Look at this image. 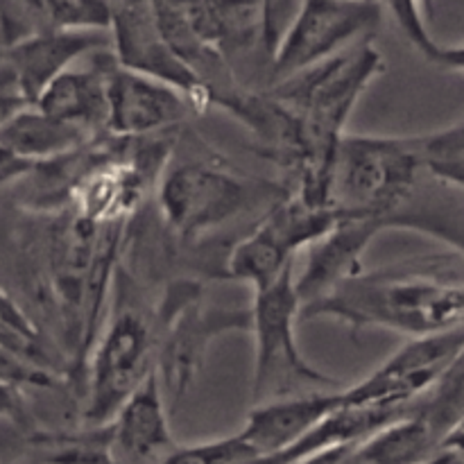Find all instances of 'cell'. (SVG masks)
Returning <instances> with one entry per match:
<instances>
[{
	"instance_id": "cell-1",
	"label": "cell",
	"mask_w": 464,
	"mask_h": 464,
	"mask_svg": "<svg viewBox=\"0 0 464 464\" xmlns=\"http://www.w3.org/2000/svg\"><path fill=\"white\" fill-rule=\"evenodd\" d=\"M302 317H331L353 335L370 329L408 338L447 334L464 329V279L438 261L362 270L320 302L304 306Z\"/></svg>"
},
{
	"instance_id": "cell-2",
	"label": "cell",
	"mask_w": 464,
	"mask_h": 464,
	"mask_svg": "<svg viewBox=\"0 0 464 464\" xmlns=\"http://www.w3.org/2000/svg\"><path fill=\"white\" fill-rule=\"evenodd\" d=\"M385 62L372 39L272 84L270 93L297 116L302 130V168L288 190L313 204H329V177L344 125Z\"/></svg>"
},
{
	"instance_id": "cell-3",
	"label": "cell",
	"mask_w": 464,
	"mask_h": 464,
	"mask_svg": "<svg viewBox=\"0 0 464 464\" xmlns=\"http://www.w3.org/2000/svg\"><path fill=\"white\" fill-rule=\"evenodd\" d=\"M157 302H145L134 281L118 266L109 313L82 372L84 424L107 426L145 379L157 372Z\"/></svg>"
},
{
	"instance_id": "cell-4",
	"label": "cell",
	"mask_w": 464,
	"mask_h": 464,
	"mask_svg": "<svg viewBox=\"0 0 464 464\" xmlns=\"http://www.w3.org/2000/svg\"><path fill=\"white\" fill-rule=\"evenodd\" d=\"M426 175L415 136L344 134L329 177V207L340 218L388 220Z\"/></svg>"
},
{
	"instance_id": "cell-5",
	"label": "cell",
	"mask_w": 464,
	"mask_h": 464,
	"mask_svg": "<svg viewBox=\"0 0 464 464\" xmlns=\"http://www.w3.org/2000/svg\"><path fill=\"white\" fill-rule=\"evenodd\" d=\"M249 308L254 335V406L295 394L343 388V381L317 370L299 349L297 320L302 317V299L295 285V266L275 284L254 290Z\"/></svg>"
},
{
	"instance_id": "cell-6",
	"label": "cell",
	"mask_w": 464,
	"mask_h": 464,
	"mask_svg": "<svg viewBox=\"0 0 464 464\" xmlns=\"http://www.w3.org/2000/svg\"><path fill=\"white\" fill-rule=\"evenodd\" d=\"M254 181L213 157L170 159L157 181L163 229L181 245H193L249 211Z\"/></svg>"
},
{
	"instance_id": "cell-7",
	"label": "cell",
	"mask_w": 464,
	"mask_h": 464,
	"mask_svg": "<svg viewBox=\"0 0 464 464\" xmlns=\"http://www.w3.org/2000/svg\"><path fill=\"white\" fill-rule=\"evenodd\" d=\"M195 279H175L157 299V374L166 399L175 406L198 381L208 347L231 331H252V308H211Z\"/></svg>"
},
{
	"instance_id": "cell-8",
	"label": "cell",
	"mask_w": 464,
	"mask_h": 464,
	"mask_svg": "<svg viewBox=\"0 0 464 464\" xmlns=\"http://www.w3.org/2000/svg\"><path fill=\"white\" fill-rule=\"evenodd\" d=\"M381 14L379 0H299L272 53L267 89L372 39Z\"/></svg>"
},
{
	"instance_id": "cell-9",
	"label": "cell",
	"mask_w": 464,
	"mask_h": 464,
	"mask_svg": "<svg viewBox=\"0 0 464 464\" xmlns=\"http://www.w3.org/2000/svg\"><path fill=\"white\" fill-rule=\"evenodd\" d=\"M464 349V329L411 338L367 379L343 390L352 406L415 408Z\"/></svg>"
},
{
	"instance_id": "cell-10",
	"label": "cell",
	"mask_w": 464,
	"mask_h": 464,
	"mask_svg": "<svg viewBox=\"0 0 464 464\" xmlns=\"http://www.w3.org/2000/svg\"><path fill=\"white\" fill-rule=\"evenodd\" d=\"M111 41L118 63L179 89L193 104L195 113L213 107V93L202 77L166 44L148 0H109Z\"/></svg>"
},
{
	"instance_id": "cell-11",
	"label": "cell",
	"mask_w": 464,
	"mask_h": 464,
	"mask_svg": "<svg viewBox=\"0 0 464 464\" xmlns=\"http://www.w3.org/2000/svg\"><path fill=\"white\" fill-rule=\"evenodd\" d=\"M195 113L175 86L113 62L107 77V134L113 139H150L181 125Z\"/></svg>"
},
{
	"instance_id": "cell-12",
	"label": "cell",
	"mask_w": 464,
	"mask_h": 464,
	"mask_svg": "<svg viewBox=\"0 0 464 464\" xmlns=\"http://www.w3.org/2000/svg\"><path fill=\"white\" fill-rule=\"evenodd\" d=\"M102 48H113L111 30L62 27L27 36L18 44L7 45L12 86L27 102L34 104L50 82Z\"/></svg>"
},
{
	"instance_id": "cell-13",
	"label": "cell",
	"mask_w": 464,
	"mask_h": 464,
	"mask_svg": "<svg viewBox=\"0 0 464 464\" xmlns=\"http://www.w3.org/2000/svg\"><path fill=\"white\" fill-rule=\"evenodd\" d=\"M385 231L374 218H343L334 229L304 249V270L295 272L302 308L320 302L340 284L365 270L362 258L376 236Z\"/></svg>"
},
{
	"instance_id": "cell-14",
	"label": "cell",
	"mask_w": 464,
	"mask_h": 464,
	"mask_svg": "<svg viewBox=\"0 0 464 464\" xmlns=\"http://www.w3.org/2000/svg\"><path fill=\"white\" fill-rule=\"evenodd\" d=\"M113 456L121 464H161L179 444L168 421V403L157 372L109 421Z\"/></svg>"
},
{
	"instance_id": "cell-15",
	"label": "cell",
	"mask_w": 464,
	"mask_h": 464,
	"mask_svg": "<svg viewBox=\"0 0 464 464\" xmlns=\"http://www.w3.org/2000/svg\"><path fill=\"white\" fill-rule=\"evenodd\" d=\"M343 390H320L256 403L249 411L240 435L252 444L258 456L285 451L343 408Z\"/></svg>"
},
{
	"instance_id": "cell-16",
	"label": "cell",
	"mask_w": 464,
	"mask_h": 464,
	"mask_svg": "<svg viewBox=\"0 0 464 464\" xmlns=\"http://www.w3.org/2000/svg\"><path fill=\"white\" fill-rule=\"evenodd\" d=\"M86 66H71L39 95L36 107L100 139L107 134V77L116 62L113 48L91 53Z\"/></svg>"
},
{
	"instance_id": "cell-17",
	"label": "cell",
	"mask_w": 464,
	"mask_h": 464,
	"mask_svg": "<svg viewBox=\"0 0 464 464\" xmlns=\"http://www.w3.org/2000/svg\"><path fill=\"white\" fill-rule=\"evenodd\" d=\"M62 27L109 30V0H0V34L7 45Z\"/></svg>"
},
{
	"instance_id": "cell-18",
	"label": "cell",
	"mask_w": 464,
	"mask_h": 464,
	"mask_svg": "<svg viewBox=\"0 0 464 464\" xmlns=\"http://www.w3.org/2000/svg\"><path fill=\"white\" fill-rule=\"evenodd\" d=\"M93 140L98 139L89 131L48 116L36 104H27L7 125L0 127V145L14 157L25 159L30 163L62 159L86 148Z\"/></svg>"
},
{
	"instance_id": "cell-19",
	"label": "cell",
	"mask_w": 464,
	"mask_h": 464,
	"mask_svg": "<svg viewBox=\"0 0 464 464\" xmlns=\"http://www.w3.org/2000/svg\"><path fill=\"white\" fill-rule=\"evenodd\" d=\"M421 161L440 179L464 188V121L433 134L415 136Z\"/></svg>"
},
{
	"instance_id": "cell-20",
	"label": "cell",
	"mask_w": 464,
	"mask_h": 464,
	"mask_svg": "<svg viewBox=\"0 0 464 464\" xmlns=\"http://www.w3.org/2000/svg\"><path fill=\"white\" fill-rule=\"evenodd\" d=\"M0 344L48 370V352L39 329L5 293H0Z\"/></svg>"
},
{
	"instance_id": "cell-21",
	"label": "cell",
	"mask_w": 464,
	"mask_h": 464,
	"mask_svg": "<svg viewBox=\"0 0 464 464\" xmlns=\"http://www.w3.org/2000/svg\"><path fill=\"white\" fill-rule=\"evenodd\" d=\"M256 458L252 444L236 433L193 447H177L161 464H252Z\"/></svg>"
},
{
	"instance_id": "cell-22",
	"label": "cell",
	"mask_w": 464,
	"mask_h": 464,
	"mask_svg": "<svg viewBox=\"0 0 464 464\" xmlns=\"http://www.w3.org/2000/svg\"><path fill=\"white\" fill-rule=\"evenodd\" d=\"M379 3L390 9L394 21L399 23L403 34L408 36V41H411L412 45H417L420 53H424L426 57L433 59L440 44L430 36L429 25H426V16H429V14H426L424 3H421V0H379Z\"/></svg>"
},
{
	"instance_id": "cell-23",
	"label": "cell",
	"mask_w": 464,
	"mask_h": 464,
	"mask_svg": "<svg viewBox=\"0 0 464 464\" xmlns=\"http://www.w3.org/2000/svg\"><path fill=\"white\" fill-rule=\"evenodd\" d=\"M0 381L9 385H39V388H45V385L54 383V374H50V370H45V367H39L34 362L25 361V358L16 356V353L0 344Z\"/></svg>"
},
{
	"instance_id": "cell-24",
	"label": "cell",
	"mask_w": 464,
	"mask_h": 464,
	"mask_svg": "<svg viewBox=\"0 0 464 464\" xmlns=\"http://www.w3.org/2000/svg\"><path fill=\"white\" fill-rule=\"evenodd\" d=\"M32 168H34V163L25 161V159L14 157L12 152H7V150L0 145V190L7 188L9 184H16V181H21L23 177L32 170Z\"/></svg>"
},
{
	"instance_id": "cell-25",
	"label": "cell",
	"mask_w": 464,
	"mask_h": 464,
	"mask_svg": "<svg viewBox=\"0 0 464 464\" xmlns=\"http://www.w3.org/2000/svg\"><path fill=\"white\" fill-rule=\"evenodd\" d=\"M27 100L16 89H0V127L7 125L18 111L27 107Z\"/></svg>"
},
{
	"instance_id": "cell-26",
	"label": "cell",
	"mask_w": 464,
	"mask_h": 464,
	"mask_svg": "<svg viewBox=\"0 0 464 464\" xmlns=\"http://www.w3.org/2000/svg\"><path fill=\"white\" fill-rule=\"evenodd\" d=\"M430 62L451 71H464V45H440Z\"/></svg>"
}]
</instances>
